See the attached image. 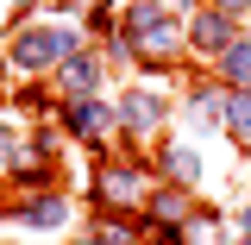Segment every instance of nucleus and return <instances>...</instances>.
Wrapping results in <instances>:
<instances>
[{"label": "nucleus", "mask_w": 251, "mask_h": 245, "mask_svg": "<svg viewBox=\"0 0 251 245\" xmlns=\"http://www.w3.org/2000/svg\"><path fill=\"white\" fill-rule=\"evenodd\" d=\"M19 6H31V0H19Z\"/></svg>", "instance_id": "nucleus-14"}, {"label": "nucleus", "mask_w": 251, "mask_h": 245, "mask_svg": "<svg viewBox=\"0 0 251 245\" xmlns=\"http://www.w3.org/2000/svg\"><path fill=\"white\" fill-rule=\"evenodd\" d=\"M220 69H226V82H239V88H251V44H226V57H220Z\"/></svg>", "instance_id": "nucleus-3"}, {"label": "nucleus", "mask_w": 251, "mask_h": 245, "mask_svg": "<svg viewBox=\"0 0 251 245\" xmlns=\"http://www.w3.org/2000/svg\"><path fill=\"white\" fill-rule=\"evenodd\" d=\"M63 76H69V88H94V63H88V57H69Z\"/></svg>", "instance_id": "nucleus-9"}, {"label": "nucleus", "mask_w": 251, "mask_h": 245, "mask_svg": "<svg viewBox=\"0 0 251 245\" xmlns=\"http://www.w3.org/2000/svg\"><path fill=\"white\" fill-rule=\"evenodd\" d=\"M163 163H170V176H182V183H195V163H201V157H195V151H170Z\"/></svg>", "instance_id": "nucleus-10"}, {"label": "nucleus", "mask_w": 251, "mask_h": 245, "mask_svg": "<svg viewBox=\"0 0 251 245\" xmlns=\"http://www.w3.org/2000/svg\"><path fill=\"white\" fill-rule=\"evenodd\" d=\"M57 57H69V38L63 31H25V38H13V63L19 69H50Z\"/></svg>", "instance_id": "nucleus-1"}, {"label": "nucleus", "mask_w": 251, "mask_h": 245, "mask_svg": "<svg viewBox=\"0 0 251 245\" xmlns=\"http://www.w3.org/2000/svg\"><path fill=\"white\" fill-rule=\"evenodd\" d=\"M195 38H201L207 51H220V44L232 38V26H226V13H201V19H195Z\"/></svg>", "instance_id": "nucleus-5"}, {"label": "nucleus", "mask_w": 251, "mask_h": 245, "mask_svg": "<svg viewBox=\"0 0 251 245\" xmlns=\"http://www.w3.org/2000/svg\"><path fill=\"white\" fill-rule=\"evenodd\" d=\"M226 113H232V132H239V138H251V88L239 94V101H232Z\"/></svg>", "instance_id": "nucleus-8"}, {"label": "nucleus", "mask_w": 251, "mask_h": 245, "mask_svg": "<svg viewBox=\"0 0 251 245\" xmlns=\"http://www.w3.org/2000/svg\"><path fill=\"white\" fill-rule=\"evenodd\" d=\"M25 220H31V226H57V220H63V201H31Z\"/></svg>", "instance_id": "nucleus-7"}, {"label": "nucleus", "mask_w": 251, "mask_h": 245, "mask_svg": "<svg viewBox=\"0 0 251 245\" xmlns=\"http://www.w3.org/2000/svg\"><path fill=\"white\" fill-rule=\"evenodd\" d=\"M126 120L145 132V126H157V120H163V101H157V94H132V101H126Z\"/></svg>", "instance_id": "nucleus-4"}, {"label": "nucleus", "mask_w": 251, "mask_h": 245, "mask_svg": "<svg viewBox=\"0 0 251 245\" xmlns=\"http://www.w3.org/2000/svg\"><path fill=\"white\" fill-rule=\"evenodd\" d=\"M132 38H138L145 57H163V51L176 44V19H163L157 6H132Z\"/></svg>", "instance_id": "nucleus-2"}, {"label": "nucleus", "mask_w": 251, "mask_h": 245, "mask_svg": "<svg viewBox=\"0 0 251 245\" xmlns=\"http://www.w3.org/2000/svg\"><path fill=\"white\" fill-rule=\"evenodd\" d=\"M6 157H13V132H0V170H6Z\"/></svg>", "instance_id": "nucleus-11"}, {"label": "nucleus", "mask_w": 251, "mask_h": 245, "mask_svg": "<svg viewBox=\"0 0 251 245\" xmlns=\"http://www.w3.org/2000/svg\"><path fill=\"white\" fill-rule=\"evenodd\" d=\"M245 233H251V208H245Z\"/></svg>", "instance_id": "nucleus-13"}, {"label": "nucleus", "mask_w": 251, "mask_h": 245, "mask_svg": "<svg viewBox=\"0 0 251 245\" xmlns=\"http://www.w3.org/2000/svg\"><path fill=\"white\" fill-rule=\"evenodd\" d=\"M220 6H251V0H220Z\"/></svg>", "instance_id": "nucleus-12"}, {"label": "nucleus", "mask_w": 251, "mask_h": 245, "mask_svg": "<svg viewBox=\"0 0 251 245\" xmlns=\"http://www.w3.org/2000/svg\"><path fill=\"white\" fill-rule=\"evenodd\" d=\"M69 126H75V132H100V126H107V107L82 101V107H69Z\"/></svg>", "instance_id": "nucleus-6"}]
</instances>
